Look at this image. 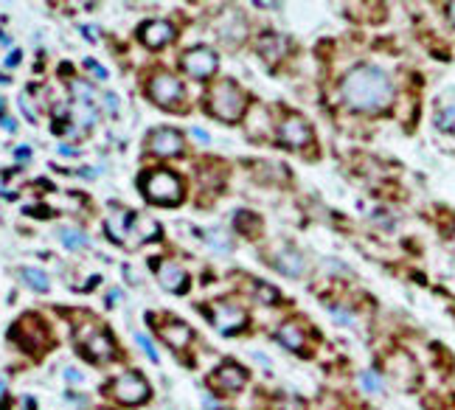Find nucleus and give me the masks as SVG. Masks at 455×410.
I'll return each mask as SVG.
<instances>
[{"instance_id": "nucleus-1", "label": "nucleus", "mask_w": 455, "mask_h": 410, "mask_svg": "<svg viewBox=\"0 0 455 410\" xmlns=\"http://www.w3.org/2000/svg\"><path fill=\"white\" fill-rule=\"evenodd\" d=\"M340 96L351 110L380 113L394 101V81L385 70L374 65H360L343 79Z\"/></svg>"}, {"instance_id": "nucleus-2", "label": "nucleus", "mask_w": 455, "mask_h": 410, "mask_svg": "<svg viewBox=\"0 0 455 410\" xmlns=\"http://www.w3.org/2000/svg\"><path fill=\"white\" fill-rule=\"evenodd\" d=\"M244 93L233 85L231 79H222L217 85H211L209 96H205V107L211 110V115L222 118V121H236L244 113Z\"/></svg>"}, {"instance_id": "nucleus-3", "label": "nucleus", "mask_w": 455, "mask_h": 410, "mask_svg": "<svg viewBox=\"0 0 455 410\" xmlns=\"http://www.w3.org/2000/svg\"><path fill=\"white\" fill-rule=\"evenodd\" d=\"M144 194L157 205H177L183 199V183L175 172L157 169L144 177Z\"/></svg>"}, {"instance_id": "nucleus-4", "label": "nucleus", "mask_w": 455, "mask_h": 410, "mask_svg": "<svg viewBox=\"0 0 455 410\" xmlns=\"http://www.w3.org/2000/svg\"><path fill=\"white\" fill-rule=\"evenodd\" d=\"M76 343L85 349V354L90 360H110L115 354V346H113V338L107 335V329L101 323H85V326H79L76 329Z\"/></svg>"}, {"instance_id": "nucleus-5", "label": "nucleus", "mask_w": 455, "mask_h": 410, "mask_svg": "<svg viewBox=\"0 0 455 410\" xmlns=\"http://www.w3.org/2000/svg\"><path fill=\"white\" fill-rule=\"evenodd\" d=\"M9 338H12L14 343H20L23 349H31V351H43V349L48 346V340H51V335H48V329H46V323L39 320V318H34V315L20 318V320L12 326Z\"/></svg>"}, {"instance_id": "nucleus-6", "label": "nucleus", "mask_w": 455, "mask_h": 410, "mask_svg": "<svg viewBox=\"0 0 455 410\" xmlns=\"http://www.w3.org/2000/svg\"><path fill=\"white\" fill-rule=\"evenodd\" d=\"M149 99L160 107H177L183 101V85L172 73H155L149 81Z\"/></svg>"}, {"instance_id": "nucleus-7", "label": "nucleus", "mask_w": 455, "mask_h": 410, "mask_svg": "<svg viewBox=\"0 0 455 410\" xmlns=\"http://www.w3.org/2000/svg\"><path fill=\"white\" fill-rule=\"evenodd\" d=\"M113 396L121 402V404H141L149 399V385L141 374L135 371H127L121 374L115 382H113Z\"/></svg>"}, {"instance_id": "nucleus-8", "label": "nucleus", "mask_w": 455, "mask_h": 410, "mask_svg": "<svg viewBox=\"0 0 455 410\" xmlns=\"http://www.w3.org/2000/svg\"><path fill=\"white\" fill-rule=\"evenodd\" d=\"M211 323L222 335H231V332H239L244 329L247 323V312L239 306V304H228V301H214L211 304Z\"/></svg>"}, {"instance_id": "nucleus-9", "label": "nucleus", "mask_w": 455, "mask_h": 410, "mask_svg": "<svg viewBox=\"0 0 455 410\" xmlns=\"http://www.w3.org/2000/svg\"><path fill=\"white\" fill-rule=\"evenodd\" d=\"M244 382H247V371L239 362H222L217 371L209 377V385L217 393H236V391L244 388Z\"/></svg>"}, {"instance_id": "nucleus-10", "label": "nucleus", "mask_w": 455, "mask_h": 410, "mask_svg": "<svg viewBox=\"0 0 455 410\" xmlns=\"http://www.w3.org/2000/svg\"><path fill=\"white\" fill-rule=\"evenodd\" d=\"M180 65H183V70H186L191 79H209V76L217 70L220 62H217V54H214L211 48L200 46V48L186 51L183 59H180Z\"/></svg>"}, {"instance_id": "nucleus-11", "label": "nucleus", "mask_w": 455, "mask_h": 410, "mask_svg": "<svg viewBox=\"0 0 455 410\" xmlns=\"http://www.w3.org/2000/svg\"><path fill=\"white\" fill-rule=\"evenodd\" d=\"M278 141L289 149H301L312 141V127L307 124V121L301 115H287L281 121V127H278Z\"/></svg>"}, {"instance_id": "nucleus-12", "label": "nucleus", "mask_w": 455, "mask_h": 410, "mask_svg": "<svg viewBox=\"0 0 455 410\" xmlns=\"http://www.w3.org/2000/svg\"><path fill=\"white\" fill-rule=\"evenodd\" d=\"M217 34H220V39H222L225 46L236 48L242 39H244V34H247V26H244L242 14H239L236 9H231V12H225V14L217 20Z\"/></svg>"}, {"instance_id": "nucleus-13", "label": "nucleus", "mask_w": 455, "mask_h": 410, "mask_svg": "<svg viewBox=\"0 0 455 410\" xmlns=\"http://www.w3.org/2000/svg\"><path fill=\"white\" fill-rule=\"evenodd\" d=\"M149 149H152V155H160V157L180 155V149H183V135H180L177 130H169V127L155 130V133L149 135Z\"/></svg>"}, {"instance_id": "nucleus-14", "label": "nucleus", "mask_w": 455, "mask_h": 410, "mask_svg": "<svg viewBox=\"0 0 455 410\" xmlns=\"http://www.w3.org/2000/svg\"><path fill=\"white\" fill-rule=\"evenodd\" d=\"M141 39H144L146 48H163L175 39V28L166 20H149L141 28Z\"/></svg>"}, {"instance_id": "nucleus-15", "label": "nucleus", "mask_w": 455, "mask_h": 410, "mask_svg": "<svg viewBox=\"0 0 455 410\" xmlns=\"http://www.w3.org/2000/svg\"><path fill=\"white\" fill-rule=\"evenodd\" d=\"M388 371H391V377L396 380V385H402V388H410L413 382H416V365H413V360L407 357V354H394L391 360H388Z\"/></svg>"}, {"instance_id": "nucleus-16", "label": "nucleus", "mask_w": 455, "mask_h": 410, "mask_svg": "<svg viewBox=\"0 0 455 410\" xmlns=\"http://www.w3.org/2000/svg\"><path fill=\"white\" fill-rule=\"evenodd\" d=\"M157 278H160V284H163V290H169V293H183L186 286H188L186 270H183L180 264H175V262H163V264L157 267Z\"/></svg>"}, {"instance_id": "nucleus-17", "label": "nucleus", "mask_w": 455, "mask_h": 410, "mask_svg": "<svg viewBox=\"0 0 455 410\" xmlns=\"http://www.w3.org/2000/svg\"><path fill=\"white\" fill-rule=\"evenodd\" d=\"M133 214L130 211H124V208H115L107 214V222H104V231L113 242H127L130 236V228H133Z\"/></svg>"}, {"instance_id": "nucleus-18", "label": "nucleus", "mask_w": 455, "mask_h": 410, "mask_svg": "<svg viewBox=\"0 0 455 410\" xmlns=\"http://www.w3.org/2000/svg\"><path fill=\"white\" fill-rule=\"evenodd\" d=\"M270 264H273L275 270H281L284 275H301V273L307 270L301 253H298V251H289V248H278V251L273 253Z\"/></svg>"}, {"instance_id": "nucleus-19", "label": "nucleus", "mask_w": 455, "mask_h": 410, "mask_svg": "<svg viewBox=\"0 0 455 410\" xmlns=\"http://www.w3.org/2000/svg\"><path fill=\"white\" fill-rule=\"evenodd\" d=\"M160 335H163V340H166L172 349H186V343L191 340V329H188L186 323H177V320L160 326Z\"/></svg>"}, {"instance_id": "nucleus-20", "label": "nucleus", "mask_w": 455, "mask_h": 410, "mask_svg": "<svg viewBox=\"0 0 455 410\" xmlns=\"http://www.w3.org/2000/svg\"><path fill=\"white\" fill-rule=\"evenodd\" d=\"M130 236H135L133 244H130V248H135V244H141V242L157 239V236H160V225H157L155 219H149V217H138V219H133Z\"/></svg>"}, {"instance_id": "nucleus-21", "label": "nucleus", "mask_w": 455, "mask_h": 410, "mask_svg": "<svg viewBox=\"0 0 455 410\" xmlns=\"http://www.w3.org/2000/svg\"><path fill=\"white\" fill-rule=\"evenodd\" d=\"M278 343H281L284 349H289V351L304 349V329H301V326H298L296 320L284 323L281 329H278Z\"/></svg>"}, {"instance_id": "nucleus-22", "label": "nucleus", "mask_w": 455, "mask_h": 410, "mask_svg": "<svg viewBox=\"0 0 455 410\" xmlns=\"http://www.w3.org/2000/svg\"><path fill=\"white\" fill-rule=\"evenodd\" d=\"M70 121H73V124H79L81 130H90L96 124V107L85 104V101H73L70 104Z\"/></svg>"}, {"instance_id": "nucleus-23", "label": "nucleus", "mask_w": 455, "mask_h": 410, "mask_svg": "<svg viewBox=\"0 0 455 410\" xmlns=\"http://www.w3.org/2000/svg\"><path fill=\"white\" fill-rule=\"evenodd\" d=\"M256 46H259V54H262L264 59H278V57H281V51L287 48L284 37H278V34H270V31L259 37V43H256Z\"/></svg>"}, {"instance_id": "nucleus-24", "label": "nucleus", "mask_w": 455, "mask_h": 410, "mask_svg": "<svg viewBox=\"0 0 455 410\" xmlns=\"http://www.w3.org/2000/svg\"><path fill=\"white\" fill-rule=\"evenodd\" d=\"M57 236H59V242L65 244L68 251H81V248H88V236L81 233V231H76V228L62 225V228H57Z\"/></svg>"}, {"instance_id": "nucleus-25", "label": "nucleus", "mask_w": 455, "mask_h": 410, "mask_svg": "<svg viewBox=\"0 0 455 410\" xmlns=\"http://www.w3.org/2000/svg\"><path fill=\"white\" fill-rule=\"evenodd\" d=\"M23 278L28 281L31 290H37V293H48L51 290V278L43 270H37V267H26L23 270Z\"/></svg>"}, {"instance_id": "nucleus-26", "label": "nucleus", "mask_w": 455, "mask_h": 410, "mask_svg": "<svg viewBox=\"0 0 455 410\" xmlns=\"http://www.w3.org/2000/svg\"><path fill=\"white\" fill-rule=\"evenodd\" d=\"M70 93H73V101H85V104H93L96 101L93 85H88V81H81V79L70 81Z\"/></svg>"}, {"instance_id": "nucleus-27", "label": "nucleus", "mask_w": 455, "mask_h": 410, "mask_svg": "<svg viewBox=\"0 0 455 410\" xmlns=\"http://www.w3.org/2000/svg\"><path fill=\"white\" fill-rule=\"evenodd\" d=\"M436 124H438V130H444V133H452V130H455V104H449V107H444V110L438 113Z\"/></svg>"}, {"instance_id": "nucleus-28", "label": "nucleus", "mask_w": 455, "mask_h": 410, "mask_svg": "<svg viewBox=\"0 0 455 410\" xmlns=\"http://www.w3.org/2000/svg\"><path fill=\"white\" fill-rule=\"evenodd\" d=\"M135 340H138V346L144 349V354H146L152 362H157V360H160V357H157V351H155V343H152L146 335H141V332H138V335H135Z\"/></svg>"}, {"instance_id": "nucleus-29", "label": "nucleus", "mask_w": 455, "mask_h": 410, "mask_svg": "<svg viewBox=\"0 0 455 410\" xmlns=\"http://www.w3.org/2000/svg\"><path fill=\"white\" fill-rule=\"evenodd\" d=\"M360 382H362L365 391H380V380H377L374 374H371V371H365V374L360 377Z\"/></svg>"}, {"instance_id": "nucleus-30", "label": "nucleus", "mask_w": 455, "mask_h": 410, "mask_svg": "<svg viewBox=\"0 0 455 410\" xmlns=\"http://www.w3.org/2000/svg\"><path fill=\"white\" fill-rule=\"evenodd\" d=\"M20 110L28 115V121H37V110H34V104H31V99H28V96H23V99H20Z\"/></svg>"}, {"instance_id": "nucleus-31", "label": "nucleus", "mask_w": 455, "mask_h": 410, "mask_svg": "<svg viewBox=\"0 0 455 410\" xmlns=\"http://www.w3.org/2000/svg\"><path fill=\"white\" fill-rule=\"evenodd\" d=\"M85 68H88L90 73H96L99 79H107V68H101V65H99V62H93V59H88V62H85Z\"/></svg>"}, {"instance_id": "nucleus-32", "label": "nucleus", "mask_w": 455, "mask_h": 410, "mask_svg": "<svg viewBox=\"0 0 455 410\" xmlns=\"http://www.w3.org/2000/svg\"><path fill=\"white\" fill-rule=\"evenodd\" d=\"M104 101H107V110H110V113H118V96H115V93H107Z\"/></svg>"}, {"instance_id": "nucleus-33", "label": "nucleus", "mask_w": 455, "mask_h": 410, "mask_svg": "<svg viewBox=\"0 0 455 410\" xmlns=\"http://www.w3.org/2000/svg\"><path fill=\"white\" fill-rule=\"evenodd\" d=\"M20 57H23L20 51H12V54L6 57V65H9V68H14V65H20Z\"/></svg>"}, {"instance_id": "nucleus-34", "label": "nucleus", "mask_w": 455, "mask_h": 410, "mask_svg": "<svg viewBox=\"0 0 455 410\" xmlns=\"http://www.w3.org/2000/svg\"><path fill=\"white\" fill-rule=\"evenodd\" d=\"M81 31H85V37H88V39H96V37H99V31H96L93 26H81Z\"/></svg>"}, {"instance_id": "nucleus-35", "label": "nucleus", "mask_w": 455, "mask_h": 410, "mask_svg": "<svg viewBox=\"0 0 455 410\" xmlns=\"http://www.w3.org/2000/svg\"><path fill=\"white\" fill-rule=\"evenodd\" d=\"M0 124H3V127H6L9 133H14V130H17V124H14V121H12V118H0Z\"/></svg>"}, {"instance_id": "nucleus-36", "label": "nucleus", "mask_w": 455, "mask_h": 410, "mask_svg": "<svg viewBox=\"0 0 455 410\" xmlns=\"http://www.w3.org/2000/svg\"><path fill=\"white\" fill-rule=\"evenodd\" d=\"M14 155H17V160H26V157H31V149H26V146H20V149H17Z\"/></svg>"}, {"instance_id": "nucleus-37", "label": "nucleus", "mask_w": 455, "mask_h": 410, "mask_svg": "<svg viewBox=\"0 0 455 410\" xmlns=\"http://www.w3.org/2000/svg\"><path fill=\"white\" fill-rule=\"evenodd\" d=\"M107 301H110V306H115V301H121V293H118V290H110Z\"/></svg>"}, {"instance_id": "nucleus-38", "label": "nucleus", "mask_w": 455, "mask_h": 410, "mask_svg": "<svg viewBox=\"0 0 455 410\" xmlns=\"http://www.w3.org/2000/svg\"><path fill=\"white\" fill-rule=\"evenodd\" d=\"M65 377H68V380H73V382H79V380H81V374H79V371H73V368H70V371H65Z\"/></svg>"}, {"instance_id": "nucleus-39", "label": "nucleus", "mask_w": 455, "mask_h": 410, "mask_svg": "<svg viewBox=\"0 0 455 410\" xmlns=\"http://www.w3.org/2000/svg\"><path fill=\"white\" fill-rule=\"evenodd\" d=\"M59 152L62 155H76V149H70V146H59Z\"/></svg>"}, {"instance_id": "nucleus-40", "label": "nucleus", "mask_w": 455, "mask_h": 410, "mask_svg": "<svg viewBox=\"0 0 455 410\" xmlns=\"http://www.w3.org/2000/svg\"><path fill=\"white\" fill-rule=\"evenodd\" d=\"M6 396V382H3V377H0V399Z\"/></svg>"}, {"instance_id": "nucleus-41", "label": "nucleus", "mask_w": 455, "mask_h": 410, "mask_svg": "<svg viewBox=\"0 0 455 410\" xmlns=\"http://www.w3.org/2000/svg\"><path fill=\"white\" fill-rule=\"evenodd\" d=\"M449 17H452V23H455V3L449 6Z\"/></svg>"}, {"instance_id": "nucleus-42", "label": "nucleus", "mask_w": 455, "mask_h": 410, "mask_svg": "<svg viewBox=\"0 0 455 410\" xmlns=\"http://www.w3.org/2000/svg\"><path fill=\"white\" fill-rule=\"evenodd\" d=\"M0 180H3V177H0Z\"/></svg>"}]
</instances>
